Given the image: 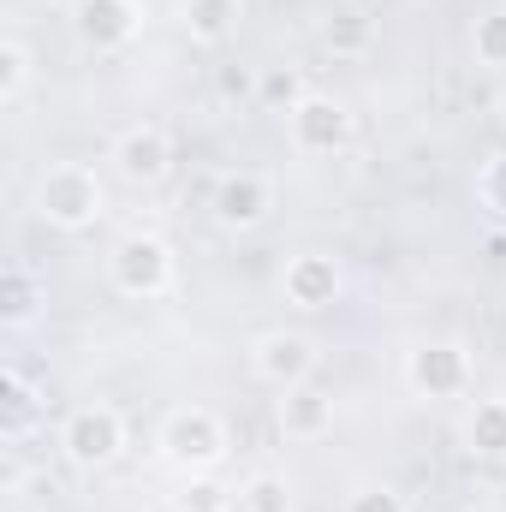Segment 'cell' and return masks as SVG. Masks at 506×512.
<instances>
[{"label": "cell", "instance_id": "obj_1", "mask_svg": "<svg viewBox=\"0 0 506 512\" xmlns=\"http://www.w3.org/2000/svg\"><path fill=\"white\" fill-rule=\"evenodd\" d=\"M36 209H42V221L78 233V227H90V221L102 215V179H96L84 161H60V167L42 173V185H36Z\"/></svg>", "mask_w": 506, "mask_h": 512}, {"label": "cell", "instance_id": "obj_2", "mask_svg": "<svg viewBox=\"0 0 506 512\" xmlns=\"http://www.w3.org/2000/svg\"><path fill=\"white\" fill-rule=\"evenodd\" d=\"M161 453H167L173 465H185V471H209V465H221L227 435H221L215 411L185 405V411H173V417L161 423Z\"/></svg>", "mask_w": 506, "mask_h": 512}, {"label": "cell", "instance_id": "obj_3", "mask_svg": "<svg viewBox=\"0 0 506 512\" xmlns=\"http://www.w3.org/2000/svg\"><path fill=\"white\" fill-rule=\"evenodd\" d=\"M120 441H126V429H120V411H114V405H84V411H72L66 429H60L66 459L84 465V471L108 465V459L120 453Z\"/></svg>", "mask_w": 506, "mask_h": 512}, {"label": "cell", "instance_id": "obj_4", "mask_svg": "<svg viewBox=\"0 0 506 512\" xmlns=\"http://www.w3.org/2000/svg\"><path fill=\"white\" fill-rule=\"evenodd\" d=\"M114 280H120V292H131V298H155L173 280V256H167L161 239H126L114 251Z\"/></svg>", "mask_w": 506, "mask_h": 512}, {"label": "cell", "instance_id": "obj_5", "mask_svg": "<svg viewBox=\"0 0 506 512\" xmlns=\"http://www.w3.org/2000/svg\"><path fill=\"white\" fill-rule=\"evenodd\" d=\"M114 161H120V173L131 185H155L173 167V143H167V131H155V126H131L114 137Z\"/></svg>", "mask_w": 506, "mask_h": 512}, {"label": "cell", "instance_id": "obj_6", "mask_svg": "<svg viewBox=\"0 0 506 512\" xmlns=\"http://www.w3.org/2000/svg\"><path fill=\"white\" fill-rule=\"evenodd\" d=\"M310 364H316V352H310L304 334H262V340H256V370H262L268 382L298 387L310 376Z\"/></svg>", "mask_w": 506, "mask_h": 512}, {"label": "cell", "instance_id": "obj_7", "mask_svg": "<svg viewBox=\"0 0 506 512\" xmlns=\"http://www.w3.org/2000/svg\"><path fill=\"white\" fill-rule=\"evenodd\" d=\"M346 108L328 102V96H304L292 108V131H298V149H340L346 143Z\"/></svg>", "mask_w": 506, "mask_h": 512}, {"label": "cell", "instance_id": "obj_8", "mask_svg": "<svg viewBox=\"0 0 506 512\" xmlns=\"http://www.w3.org/2000/svg\"><path fill=\"white\" fill-rule=\"evenodd\" d=\"M334 292H340V268L328 256H292L286 262V298L298 310H322V304H334Z\"/></svg>", "mask_w": 506, "mask_h": 512}, {"label": "cell", "instance_id": "obj_9", "mask_svg": "<svg viewBox=\"0 0 506 512\" xmlns=\"http://www.w3.org/2000/svg\"><path fill=\"white\" fill-rule=\"evenodd\" d=\"M137 30V6L131 0H78V36L96 48H120Z\"/></svg>", "mask_w": 506, "mask_h": 512}, {"label": "cell", "instance_id": "obj_10", "mask_svg": "<svg viewBox=\"0 0 506 512\" xmlns=\"http://www.w3.org/2000/svg\"><path fill=\"white\" fill-rule=\"evenodd\" d=\"M215 215H221L227 227H256V221L268 215V185H262L256 173H233V179H221V191H215Z\"/></svg>", "mask_w": 506, "mask_h": 512}, {"label": "cell", "instance_id": "obj_11", "mask_svg": "<svg viewBox=\"0 0 506 512\" xmlns=\"http://www.w3.org/2000/svg\"><path fill=\"white\" fill-rule=\"evenodd\" d=\"M411 382L429 393H459L465 387V352L459 346H423L411 358Z\"/></svg>", "mask_w": 506, "mask_h": 512}, {"label": "cell", "instance_id": "obj_12", "mask_svg": "<svg viewBox=\"0 0 506 512\" xmlns=\"http://www.w3.org/2000/svg\"><path fill=\"white\" fill-rule=\"evenodd\" d=\"M334 423V405L316 393V387H286V399H280V429L286 435H322Z\"/></svg>", "mask_w": 506, "mask_h": 512}, {"label": "cell", "instance_id": "obj_13", "mask_svg": "<svg viewBox=\"0 0 506 512\" xmlns=\"http://www.w3.org/2000/svg\"><path fill=\"white\" fill-rule=\"evenodd\" d=\"M233 18H239V0H185V24L203 42H221L233 30Z\"/></svg>", "mask_w": 506, "mask_h": 512}, {"label": "cell", "instance_id": "obj_14", "mask_svg": "<svg viewBox=\"0 0 506 512\" xmlns=\"http://www.w3.org/2000/svg\"><path fill=\"white\" fill-rule=\"evenodd\" d=\"M471 447L477 453H506V399H483L477 411H471Z\"/></svg>", "mask_w": 506, "mask_h": 512}, {"label": "cell", "instance_id": "obj_15", "mask_svg": "<svg viewBox=\"0 0 506 512\" xmlns=\"http://www.w3.org/2000/svg\"><path fill=\"white\" fill-rule=\"evenodd\" d=\"M0 66H6L0 96H6V102H18V90H24V78H30V54H24V42H6V48H0Z\"/></svg>", "mask_w": 506, "mask_h": 512}, {"label": "cell", "instance_id": "obj_16", "mask_svg": "<svg viewBox=\"0 0 506 512\" xmlns=\"http://www.w3.org/2000/svg\"><path fill=\"white\" fill-rule=\"evenodd\" d=\"M477 54H483L489 66H506V12H495V18L477 24Z\"/></svg>", "mask_w": 506, "mask_h": 512}, {"label": "cell", "instance_id": "obj_17", "mask_svg": "<svg viewBox=\"0 0 506 512\" xmlns=\"http://www.w3.org/2000/svg\"><path fill=\"white\" fill-rule=\"evenodd\" d=\"M245 512H286V483L280 477H256L245 489Z\"/></svg>", "mask_w": 506, "mask_h": 512}, {"label": "cell", "instance_id": "obj_18", "mask_svg": "<svg viewBox=\"0 0 506 512\" xmlns=\"http://www.w3.org/2000/svg\"><path fill=\"white\" fill-rule=\"evenodd\" d=\"M483 203H489L495 215H506V155H495V161L483 167Z\"/></svg>", "mask_w": 506, "mask_h": 512}, {"label": "cell", "instance_id": "obj_19", "mask_svg": "<svg viewBox=\"0 0 506 512\" xmlns=\"http://www.w3.org/2000/svg\"><path fill=\"white\" fill-rule=\"evenodd\" d=\"M352 512H405V507H399L393 489H364V495H352Z\"/></svg>", "mask_w": 506, "mask_h": 512}]
</instances>
